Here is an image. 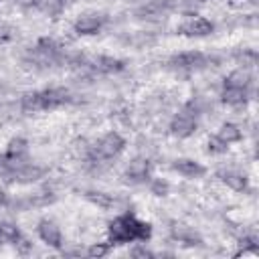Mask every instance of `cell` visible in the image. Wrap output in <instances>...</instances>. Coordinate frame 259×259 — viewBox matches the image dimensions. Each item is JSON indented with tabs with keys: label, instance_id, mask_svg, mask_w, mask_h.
Listing matches in <instances>:
<instances>
[{
	"label": "cell",
	"instance_id": "obj_4",
	"mask_svg": "<svg viewBox=\"0 0 259 259\" xmlns=\"http://www.w3.org/2000/svg\"><path fill=\"white\" fill-rule=\"evenodd\" d=\"M200 115H202V103H200V99H196V97L188 99L168 119V134L172 138H176V140H188V138H192L198 132Z\"/></svg>",
	"mask_w": 259,
	"mask_h": 259
},
{
	"label": "cell",
	"instance_id": "obj_9",
	"mask_svg": "<svg viewBox=\"0 0 259 259\" xmlns=\"http://www.w3.org/2000/svg\"><path fill=\"white\" fill-rule=\"evenodd\" d=\"M107 22H109V16L105 12H97L95 10V12H83V14H79L73 20L71 28H73V32L77 36H97L107 26Z\"/></svg>",
	"mask_w": 259,
	"mask_h": 259
},
{
	"label": "cell",
	"instance_id": "obj_11",
	"mask_svg": "<svg viewBox=\"0 0 259 259\" xmlns=\"http://www.w3.org/2000/svg\"><path fill=\"white\" fill-rule=\"evenodd\" d=\"M34 231H36V237L42 245L61 253V249L65 247V237H63V231H61L57 221H53L49 217H42V219H38Z\"/></svg>",
	"mask_w": 259,
	"mask_h": 259
},
{
	"label": "cell",
	"instance_id": "obj_22",
	"mask_svg": "<svg viewBox=\"0 0 259 259\" xmlns=\"http://www.w3.org/2000/svg\"><path fill=\"white\" fill-rule=\"evenodd\" d=\"M22 231L12 221H0V245H16L22 239Z\"/></svg>",
	"mask_w": 259,
	"mask_h": 259
},
{
	"label": "cell",
	"instance_id": "obj_20",
	"mask_svg": "<svg viewBox=\"0 0 259 259\" xmlns=\"http://www.w3.org/2000/svg\"><path fill=\"white\" fill-rule=\"evenodd\" d=\"M83 196L97 208H103V210H111L117 206V196L115 194H109V192H103V190H95V188H89L83 192Z\"/></svg>",
	"mask_w": 259,
	"mask_h": 259
},
{
	"label": "cell",
	"instance_id": "obj_21",
	"mask_svg": "<svg viewBox=\"0 0 259 259\" xmlns=\"http://www.w3.org/2000/svg\"><path fill=\"white\" fill-rule=\"evenodd\" d=\"M30 4H32L38 12L51 16V18H57V16L63 14V10L69 6V0H30Z\"/></svg>",
	"mask_w": 259,
	"mask_h": 259
},
{
	"label": "cell",
	"instance_id": "obj_16",
	"mask_svg": "<svg viewBox=\"0 0 259 259\" xmlns=\"http://www.w3.org/2000/svg\"><path fill=\"white\" fill-rule=\"evenodd\" d=\"M170 239L180 243V245H184V247H202V243H204L200 233L194 227L182 225V223H174L170 227Z\"/></svg>",
	"mask_w": 259,
	"mask_h": 259
},
{
	"label": "cell",
	"instance_id": "obj_2",
	"mask_svg": "<svg viewBox=\"0 0 259 259\" xmlns=\"http://www.w3.org/2000/svg\"><path fill=\"white\" fill-rule=\"evenodd\" d=\"M75 97L77 95L69 87L53 85V87H45V89L26 91L20 97L18 107L24 115H34V113L55 111V109H61L65 105H71V103H75Z\"/></svg>",
	"mask_w": 259,
	"mask_h": 259
},
{
	"label": "cell",
	"instance_id": "obj_26",
	"mask_svg": "<svg viewBox=\"0 0 259 259\" xmlns=\"http://www.w3.org/2000/svg\"><path fill=\"white\" fill-rule=\"evenodd\" d=\"M235 61H237V67L253 71L257 65V53H255V49H243L235 55Z\"/></svg>",
	"mask_w": 259,
	"mask_h": 259
},
{
	"label": "cell",
	"instance_id": "obj_27",
	"mask_svg": "<svg viewBox=\"0 0 259 259\" xmlns=\"http://www.w3.org/2000/svg\"><path fill=\"white\" fill-rule=\"evenodd\" d=\"M127 255H132V257H140V259H146V257H156L158 253L156 251H152V249H148L146 247V243H134V247L127 251Z\"/></svg>",
	"mask_w": 259,
	"mask_h": 259
},
{
	"label": "cell",
	"instance_id": "obj_6",
	"mask_svg": "<svg viewBox=\"0 0 259 259\" xmlns=\"http://www.w3.org/2000/svg\"><path fill=\"white\" fill-rule=\"evenodd\" d=\"M214 30H217V24L210 18L200 14H184V18L176 26V34L186 38H206L214 34Z\"/></svg>",
	"mask_w": 259,
	"mask_h": 259
},
{
	"label": "cell",
	"instance_id": "obj_1",
	"mask_svg": "<svg viewBox=\"0 0 259 259\" xmlns=\"http://www.w3.org/2000/svg\"><path fill=\"white\" fill-rule=\"evenodd\" d=\"M152 235H154L152 223L140 219L136 212H130V210L115 214L105 227V237L111 243V247L148 243Z\"/></svg>",
	"mask_w": 259,
	"mask_h": 259
},
{
	"label": "cell",
	"instance_id": "obj_30",
	"mask_svg": "<svg viewBox=\"0 0 259 259\" xmlns=\"http://www.w3.org/2000/svg\"><path fill=\"white\" fill-rule=\"evenodd\" d=\"M0 2H2V0H0Z\"/></svg>",
	"mask_w": 259,
	"mask_h": 259
},
{
	"label": "cell",
	"instance_id": "obj_5",
	"mask_svg": "<svg viewBox=\"0 0 259 259\" xmlns=\"http://www.w3.org/2000/svg\"><path fill=\"white\" fill-rule=\"evenodd\" d=\"M217 63H219L217 57L206 55L202 51H180V53H172L166 59V69L188 75V73H198L208 67H214Z\"/></svg>",
	"mask_w": 259,
	"mask_h": 259
},
{
	"label": "cell",
	"instance_id": "obj_7",
	"mask_svg": "<svg viewBox=\"0 0 259 259\" xmlns=\"http://www.w3.org/2000/svg\"><path fill=\"white\" fill-rule=\"evenodd\" d=\"M178 0H146L140 6H136L134 16L144 22H158L164 20L170 12H174L178 6Z\"/></svg>",
	"mask_w": 259,
	"mask_h": 259
},
{
	"label": "cell",
	"instance_id": "obj_23",
	"mask_svg": "<svg viewBox=\"0 0 259 259\" xmlns=\"http://www.w3.org/2000/svg\"><path fill=\"white\" fill-rule=\"evenodd\" d=\"M146 186H148L150 194L156 196V198H166L172 190V184L168 182V178H160V176H152Z\"/></svg>",
	"mask_w": 259,
	"mask_h": 259
},
{
	"label": "cell",
	"instance_id": "obj_29",
	"mask_svg": "<svg viewBox=\"0 0 259 259\" xmlns=\"http://www.w3.org/2000/svg\"><path fill=\"white\" fill-rule=\"evenodd\" d=\"M8 204H10V196L4 188H0V208H6Z\"/></svg>",
	"mask_w": 259,
	"mask_h": 259
},
{
	"label": "cell",
	"instance_id": "obj_10",
	"mask_svg": "<svg viewBox=\"0 0 259 259\" xmlns=\"http://www.w3.org/2000/svg\"><path fill=\"white\" fill-rule=\"evenodd\" d=\"M47 176V168L45 166H40L38 162H32V160H24V162H20L14 170H12V174H10V178H8V186H26V184H36V182H40L42 178Z\"/></svg>",
	"mask_w": 259,
	"mask_h": 259
},
{
	"label": "cell",
	"instance_id": "obj_25",
	"mask_svg": "<svg viewBox=\"0 0 259 259\" xmlns=\"http://www.w3.org/2000/svg\"><path fill=\"white\" fill-rule=\"evenodd\" d=\"M111 243L105 239V241H97V243H89L85 247V257H91V259H99V257H105L111 253Z\"/></svg>",
	"mask_w": 259,
	"mask_h": 259
},
{
	"label": "cell",
	"instance_id": "obj_19",
	"mask_svg": "<svg viewBox=\"0 0 259 259\" xmlns=\"http://www.w3.org/2000/svg\"><path fill=\"white\" fill-rule=\"evenodd\" d=\"M214 134H217L223 142H227L229 146L239 144V142H243V138H245V130H243V125H239L237 121H223Z\"/></svg>",
	"mask_w": 259,
	"mask_h": 259
},
{
	"label": "cell",
	"instance_id": "obj_3",
	"mask_svg": "<svg viewBox=\"0 0 259 259\" xmlns=\"http://www.w3.org/2000/svg\"><path fill=\"white\" fill-rule=\"evenodd\" d=\"M67 63L69 55L65 53V47L53 36H40L22 55V65L32 71H49L55 67H63Z\"/></svg>",
	"mask_w": 259,
	"mask_h": 259
},
{
	"label": "cell",
	"instance_id": "obj_18",
	"mask_svg": "<svg viewBox=\"0 0 259 259\" xmlns=\"http://www.w3.org/2000/svg\"><path fill=\"white\" fill-rule=\"evenodd\" d=\"M223 85H233V87H253L255 89V75L249 69L235 67L229 75H225Z\"/></svg>",
	"mask_w": 259,
	"mask_h": 259
},
{
	"label": "cell",
	"instance_id": "obj_8",
	"mask_svg": "<svg viewBox=\"0 0 259 259\" xmlns=\"http://www.w3.org/2000/svg\"><path fill=\"white\" fill-rule=\"evenodd\" d=\"M154 176V164L146 156L132 158L123 168V180L132 186H146Z\"/></svg>",
	"mask_w": 259,
	"mask_h": 259
},
{
	"label": "cell",
	"instance_id": "obj_13",
	"mask_svg": "<svg viewBox=\"0 0 259 259\" xmlns=\"http://www.w3.org/2000/svg\"><path fill=\"white\" fill-rule=\"evenodd\" d=\"M87 65L93 75H119L127 69V63L113 55H95L87 57Z\"/></svg>",
	"mask_w": 259,
	"mask_h": 259
},
{
	"label": "cell",
	"instance_id": "obj_14",
	"mask_svg": "<svg viewBox=\"0 0 259 259\" xmlns=\"http://www.w3.org/2000/svg\"><path fill=\"white\" fill-rule=\"evenodd\" d=\"M217 180L223 186H227L229 190L239 192V194H247L251 190L249 176L239 168H221V170H217Z\"/></svg>",
	"mask_w": 259,
	"mask_h": 259
},
{
	"label": "cell",
	"instance_id": "obj_24",
	"mask_svg": "<svg viewBox=\"0 0 259 259\" xmlns=\"http://www.w3.org/2000/svg\"><path fill=\"white\" fill-rule=\"evenodd\" d=\"M229 144L227 142H223L217 134H210L208 138H206V142H204V152L208 154V156H225L227 152H229Z\"/></svg>",
	"mask_w": 259,
	"mask_h": 259
},
{
	"label": "cell",
	"instance_id": "obj_15",
	"mask_svg": "<svg viewBox=\"0 0 259 259\" xmlns=\"http://www.w3.org/2000/svg\"><path fill=\"white\" fill-rule=\"evenodd\" d=\"M170 170L186 180H198L202 176H206V166L194 158H174L170 162Z\"/></svg>",
	"mask_w": 259,
	"mask_h": 259
},
{
	"label": "cell",
	"instance_id": "obj_28",
	"mask_svg": "<svg viewBox=\"0 0 259 259\" xmlns=\"http://www.w3.org/2000/svg\"><path fill=\"white\" fill-rule=\"evenodd\" d=\"M14 38H16V30L10 24H0V47L12 42Z\"/></svg>",
	"mask_w": 259,
	"mask_h": 259
},
{
	"label": "cell",
	"instance_id": "obj_17",
	"mask_svg": "<svg viewBox=\"0 0 259 259\" xmlns=\"http://www.w3.org/2000/svg\"><path fill=\"white\" fill-rule=\"evenodd\" d=\"M4 154H6L10 160H14V162H24V160L30 158V144H28L26 138L14 136V138L8 140V144H6V148H4Z\"/></svg>",
	"mask_w": 259,
	"mask_h": 259
},
{
	"label": "cell",
	"instance_id": "obj_12",
	"mask_svg": "<svg viewBox=\"0 0 259 259\" xmlns=\"http://www.w3.org/2000/svg\"><path fill=\"white\" fill-rule=\"evenodd\" d=\"M255 89L253 87H233V85H221L219 101L231 109H243L253 99Z\"/></svg>",
	"mask_w": 259,
	"mask_h": 259
}]
</instances>
